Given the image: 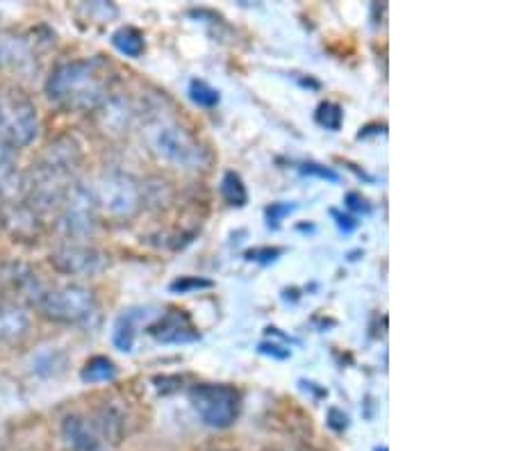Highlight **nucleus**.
I'll use <instances>...</instances> for the list:
<instances>
[{"label": "nucleus", "instance_id": "1", "mask_svg": "<svg viewBox=\"0 0 512 451\" xmlns=\"http://www.w3.org/2000/svg\"><path fill=\"white\" fill-rule=\"evenodd\" d=\"M110 82V64L105 60H71L53 69L46 80V94L66 110L94 112L110 98Z\"/></svg>", "mask_w": 512, "mask_h": 451}, {"label": "nucleus", "instance_id": "2", "mask_svg": "<svg viewBox=\"0 0 512 451\" xmlns=\"http://www.w3.org/2000/svg\"><path fill=\"white\" fill-rule=\"evenodd\" d=\"M80 160V146L71 137H60L48 146L44 158L26 176V203L37 215L60 208L66 192L76 185Z\"/></svg>", "mask_w": 512, "mask_h": 451}, {"label": "nucleus", "instance_id": "3", "mask_svg": "<svg viewBox=\"0 0 512 451\" xmlns=\"http://www.w3.org/2000/svg\"><path fill=\"white\" fill-rule=\"evenodd\" d=\"M146 139L151 151L160 160L173 164V167L196 171L205 169L210 162V155L198 139L173 121H155L146 130Z\"/></svg>", "mask_w": 512, "mask_h": 451}, {"label": "nucleus", "instance_id": "4", "mask_svg": "<svg viewBox=\"0 0 512 451\" xmlns=\"http://www.w3.org/2000/svg\"><path fill=\"white\" fill-rule=\"evenodd\" d=\"M41 315L62 324H82L96 315V297L85 285L66 283V285H41L35 297H32Z\"/></svg>", "mask_w": 512, "mask_h": 451}, {"label": "nucleus", "instance_id": "5", "mask_svg": "<svg viewBox=\"0 0 512 451\" xmlns=\"http://www.w3.org/2000/svg\"><path fill=\"white\" fill-rule=\"evenodd\" d=\"M92 194L96 208H103L107 215L119 219L135 217L144 205V190L139 180L130 174H123V171H107L98 178Z\"/></svg>", "mask_w": 512, "mask_h": 451}, {"label": "nucleus", "instance_id": "6", "mask_svg": "<svg viewBox=\"0 0 512 451\" xmlns=\"http://www.w3.org/2000/svg\"><path fill=\"white\" fill-rule=\"evenodd\" d=\"M39 133V114L28 98L0 92V146L23 149L35 142Z\"/></svg>", "mask_w": 512, "mask_h": 451}, {"label": "nucleus", "instance_id": "7", "mask_svg": "<svg viewBox=\"0 0 512 451\" xmlns=\"http://www.w3.org/2000/svg\"><path fill=\"white\" fill-rule=\"evenodd\" d=\"M189 401L201 417L203 424L212 426V429H228L233 426L239 417V408H242V397L230 385H214V383H201L189 390Z\"/></svg>", "mask_w": 512, "mask_h": 451}, {"label": "nucleus", "instance_id": "8", "mask_svg": "<svg viewBox=\"0 0 512 451\" xmlns=\"http://www.w3.org/2000/svg\"><path fill=\"white\" fill-rule=\"evenodd\" d=\"M60 228L66 237L85 240L96 231V201L85 185H73L60 205Z\"/></svg>", "mask_w": 512, "mask_h": 451}, {"label": "nucleus", "instance_id": "9", "mask_svg": "<svg viewBox=\"0 0 512 451\" xmlns=\"http://www.w3.org/2000/svg\"><path fill=\"white\" fill-rule=\"evenodd\" d=\"M51 265L69 276H92L105 267V256L94 246L66 244L51 253Z\"/></svg>", "mask_w": 512, "mask_h": 451}, {"label": "nucleus", "instance_id": "10", "mask_svg": "<svg viewBox=\"0 0 512 451\" xmlns=\"http://www.w3.org/2000/svg\"><path fill=\"white\" fill-rule=\"evenodd\" d=\"M148 335H153L158 342L164 344H180L198 340V331L192 324L187 313L183 310H171L164 317H158V322L148 324Z\"/></svg>", "mask_w": 512, "mask_h": 451}, {"label": "nucleus", "instance_id": "11", "mask_svg": "<svg viewBox=\"0 0 512 451\" xmlns=\"http://www.w3.org/2000/svg\"><path fill=\"white\" fill-rule=\"evenodd\" d=\"M62 438L73 451H101L103 447L92 420L85 415H66L62 420Z\"/></svg>", "mask_w": 512, "mask_h": 451}, {"label": "nucleus", "instance_id": "12", "mask_svg": "<svg viewBox=\"0 0 512 451\" xmlns=\"http://www.w3.org/2000/svg\"><path fill=\"white\" fill-rule=\"evenodd\" d=\"M0 219H3L7 231L19 237V240H30L39 233V215L26 201L5 203L3 210H0Z\"/></svg>", "mask_w": 512, "mask_h": 451}, {"label": "nucleus", "instance_id": "13", "mask_svg": "<svg viewBox=\"0 0 512 451\" xmlns=\"http://www.w3.org/2000/svg\"><path fill=\"white\" fill-rule=\"evenodd\" d=\"M94 424V429L98 433V438L105 445V442H110V445H117L121 442L123 433H126V417H123L121 410L117 406H103L98 408L96 413L89 417Z\"/></svg>", "mask_w": 512, "mask_h": 451}, {"label": "nucleus", "instance_id": "14", "mask_svg": "<svg viewBox=\"0 0 512 451\" xmlns=\"http://www.w3.org/2000/svg\"><path fill=\"white\" fill-rule=\"evenodd\" d=\"M32 60V44L28 37L16 32H0V69L23 67Z\"/></svg>", "mask_w": 512, "mask_h": 451}, {"label": "nucleus", "instance_id": "15", "mask_svg": "<svg viewBox=\"0 0 512 451\" xmlns=\"http://www.w3.org/2000/svg\"><path fill=\"white\" fill-rule=\"evenodd\" d=\"M148 310L144 308H130L123 310V313L117 317V324H114L112 331V342L119 351H126L130 354L135 349V338H137V328L142 324V319H146Z\"/></svg>", "mask_w": 512, "mask_h": 451}, {"label": "nucleus", "instance_id": "16", "mask_svg": "<svg viewBox=\"0 0 512 451\" xmlns=\"http://www.w3.org/2000/svg\"><path fill=\"white\" fill-rule=\"evenodd\" d=\"M30 317L21 306H16L12 301L0 299V340L10 342L19 340L28 333Z\"/></svg>", "mask_w": 512, "mask_h": 451}, {"label": "nucleus", "instance_id": "17", "mask_svg": "<svg viewBox=\"0 0 512 451\" xmlns=\"http://www.w3.org/2000/svg\"><path fill=\"white\" fill-rule=\"evenodd\" d=\"M112 44H114V48H117L121 55L132 57V60H137V57L146 51L144 35L137 28H132V26H123V28H119L117 32H114Z\"/></svg>", "mask_w": 512, "mask_h": 451}, {"label": "nucleus", "instance_id": "18", "mask_svg": "<svg viewBox=\"0 0 512 451\" xmlns=\"http://www.w3.org/2000/svg\"><path fill=\"white\" fill-rule=\"evenodd\" d=\"M80 379L85 383H107L117 379V367L110 358L105 356H94L87 360V365L82 367Z\"/></svg>", "mask_w": 512, "mask_h": 451}, {"label": "nucleus", "instance_id": "19", "mask_svg": "<svg viewBox=\"0 0 512 451\" xmlns=\"http://www.w3.org/2000/svg\"><path fill=\"white\" fill-rule=\"evenodd\" d=\"M221 196H224L228 205L244 208L249 203V190H246L242 176L235 174V171H226L224 178H221Z\"/></svg>", "mask_w": 512, "mask_h": 451}, {"label": "nucleus", "instance_id": "20", "mask_svg": "<svg viewBox=\"0 0 512 451\" xmlns=\"http://www.w3.org/2000/svg\"><path fill=\"white\" fill-rule=\"evenodd\" d=\"M64 367H66V356L57 349L41 351V354L32 360V369H35L39 376H44V379H51V376L62 374Z\"/></svg>", "mask_w": 512, "mask_h": 451}, {"label": "nucleus", "instance_id": "21", "mask_svg": "<svg viewBox=\"0 0 512 451\" xmlns=\"http://www.w3.org/2000/svg\"><path fill=\"white\" fill-rule=\"evenodd\" d=\"M189 98H192L198 108H214V105H219L221 94H219V89H214L210 85V82L194 78L192 82H189Z\"/></svg>", "mask_w": 512, "mask_h": 451}, {"label": "nucleus", "instance_id": "22", "mask_svg": "<svg viewBox=\"0 0 512 451\" xmlns=\"http://www.w3.org/2000/svg\"><path fill=\"white\" fill-rule=\"evenodd\" d=\"M315 119H317V123H319L321 128L333 130V133H337V130L342 128L344 110H342L340 105H337V103H330V101H326V103H321L319 108H317Z\"/></svg>", "mask_w": 512, "mask_h": 451}, {"label": "nucleus", "instance_id": "23", "mask_svg": "<svg viewBox=\"0 0 512 451\" xmlns=\"http://www.w3.org/2000/svg\"><path fill=\"white\" fill-rule=\"evenodd\" d=\"M214 283L208 281V278H198V276H180L173 281L169 287L171 292L176 294H187V292H194V290H210Z\"/></svg>", "mask_w": 512, "mask_h": 451}, {"label": "nucleus", "instance_id": "24", "mask_svg": "<svg viewBox=\"0 0 512 451\" xmlns=\"http://www.w3.org/2000/svg\"><path fill=\"white\" fill-rule=\"evenodd\" d=\"M283 253L285 249H278V246H258V249L246 251V260L260 262V265H269V262L278 260Z\"/></svg>", "mask_w": 512, "mask_h": 451}, {"label": "nucleus", "instance_id": "25", "mask_svg": "<svg viewBox=\"0 0 512 451\" xmlns=\"http://www.w3.org/2000/svg\"><path fill=\"white\" fill-rule=\"evenodd\" d=\"M301 174L317 176L321 180H328V183H340V174H337V171L328 169V167H324V164H317V162L301 164Z\"/></svg>", "mask_w": 512, "mask_h": 451}, {"label": "nucleus", "instance_id": "26", "mask_svg": "<svg viewBox=\"0 0 512 451\" xmlns=\"http://www.w3.org/2000/svg\"><path fill=\"white\" fill-rule=\"evenodd\" d=\"M294 210H296V205H289V203H271L269 208H267V212H264V215H267L269 226L278 228L280 221H283V219L289 215V212H294Z\"/></svg>", "mask_w": 512, "mask_h": 451}, {"label": "nucleus", "instance_id": "27", "mask_svg": "<svg viewBox=\"0 0 512 451\" xmlns=\"http://www.w3.org/2000/svg\"><path fill=\"white\" fill-rule=\"evenodd\" d=\"M328 426L337 433L346 431V429H349V415H346L344 410H340V408H330L328 410Z\"/></svg>", "mask_w": 512, "mask_h": 451}, {"label": "nucleus", "instance_id": "28", "mask_svg": "<svg viewBox=\"0 0 512 451\" xmlns=\"http://www.w3.org/2000/svg\"><path fill=\"white\" fill-rule=\"evenodd\" d=\"M330 217L335 219L337 228H340V231H344V233H353L355 228L360 226L358 219H355L353 215H344V212H340V210H330Z\"/></svg>", "mask_w": 512, "mask_h": 451}, {"label": "nucleus", "instance_id": "29", "mask_svg": "<svg viewBox=\"0 0 512 451\" xmlns=\"http://www.w3.org/2000/svg\"><path fill=\"white\" fill-rule=\"evenodd\" d=\"M258 351H260V354H264V356H271V358H278V360H287L289 356H292V351L285 349V347H280V344H274V342H262L260 347H258Z\"/></svg>", "mask_w": 512, "mask_h": 451}, {"label": "nucleus", "instance_id": "30", "mask_svg": "<svg viewBox=\"0 0 512 451\" xmlns=\"http://www.w3.org/2000/svg\"><path fill=\"white\" fill-rule=\"evenodd\" d=\"M344 203L346 208H349L351 212H369L371 205L367 203V199H362V196L358 192H349L344 196Z\"/></svg>", "mask_w": 512, "mask_h": 451}, {"label": "nucleus", "instance_id": "31", "mask_svg": "<svg viewBox=\"0 0 512 451\" xmlns=\"http://www.w3.org/2000/svg\"><path fill=\"white\" fill-rule=\"evenodd\" d=\"M376 451H387V447H383V449H376Z\"/></svg>", "mask_w": 512, "mask_h": 451}, {"label": "nucleus", "instance_id": "32", "mask_svg": "<svg viewBox=\"0 0 512 451\" xmlns=\"http://www.w3.org/2000/svg\"><path fill=\"white\" fill-rule=\"evenodd\" d=\"M217 451H230V449H217Z\"/></svg>", "mask_w": 512, "mask_h": 451}]
</instances>
